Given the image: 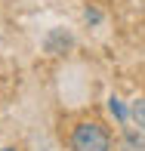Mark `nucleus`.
Wrapping results in <instances>:
<instances>
[{
    "instance_id": "obj_1",
    "label": "nucleus",
    "mask_w": 145,
    "mask_h": 151,
    "mask_svg": "<svg viewBox=\"0 0 145 151\" xmlns=\"http://www.w3.org/2000/svg\"><path fill=\"white\" fill-rule=\"evenodd\" d=\"M71 151H111V136L102 123L84 120L71 133Z\"/></svg>"
},
{
    "instance_id": "obj_2",
    "label": "nucleus",
    "mask_w": 145,
    "mask_h": 151,
    "mask_svg": "<svg viewBox=\"0 0 145 151\" xmlns=\"http://www.w3.org/2000/svg\"><path fill=\"white\" fill-rule=\"evenodd\" d=\"M65 46H71V37H68L65 31H53L50 37H46V52H53V56H59Z\"/></svg>"
},
{
    "instance_id": "obj_3",
    "label": "nucleus",
    "mask_w": 145,
    "mask_h": 151,
    "mask_svg": "<svg viewBox=\"0 0 145 151\" xmlns=\"http://www.w3.org/2000/svg\"><path fill=\"white\" fill-rule=\"evenodd\" d=\"M130 117H133V123L145 133V99H136L133 105H130Z\"/></svg>"
},
{
    "instance_id": "obj_4",
    "label": "nucleus",
    "mask_w": 145,
    "mask_h": 151,
    "mask_svg": "<svg viewBox=\"0 0 145 151\" xmlns=\"http://www.w3.org/2000/svg\"><path fill=\"white\" fill-rule=\"evenodd\" d=\"M123 148L127 151H145V139L139 133H127L123 136Z\"/></svg>"
},
{
    "instance_id": "obj_5",
    "label": "nucleus",
    "mask_w": 145,
    "mask_h": 151,
    "mask_svg": "<svg viewBox=\"0 0 145 151\" xmlns=\"http://www.w3.org/2000/svg\"><path fill=\"white\" fill-rule=\"evenodd\" d=\"M108 111H111L120 123H127V111H123V105H120V99H117V96H111V99H108Z\"/></svg>"
},
{
    "instance_id": "obj_6",
    "label": "nucleus",
    "mask_w": 145,
    "mask_h": 151,
    "mask_svg": "<svg viewBox=\"0 0 145 151\" xmlns=\"http://www.w3.org/2000/svg\"><path fill=\"white\" fill-rule=\"evenodd\" d=\"M87 22H99V12H96V9H87Z\"/></svg>"
},
{
    "instance_id": "obj_7",
    "label": "nucleus",
    "mask_w": 145,
    "mask_h": 151,
    "mask_svg": "<svg viewBox=\"0 0 145 151\" xmlns=\"http://www.w3.org/2000/svg\"><path fill=\"white\" fill-rule=\"evenodd\" d=\"M3 151H16V148H3Z\"/></svg>"
}]
</instances>
